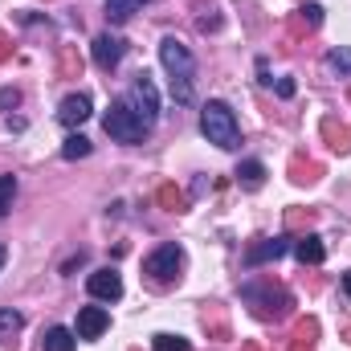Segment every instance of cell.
I'll return each instance as SVG.
<instances>
[{"mask_svg":"<svg viewBox=\"0 0 351 351\" xmlns=\"http://www.w3.org/2000/svg\"><path fill=\"white\" fill-rule=\"evenodd\" d=\"M41 351H74V331L70 327H49L41 335Z\"/></svg>","mask_w":351,"mask_h":351,"instance_id":"2e32d148","label":"cell"},{"mask_svg":"<svg viewBox=\"0 0 351 351\" xmlns=\"http://www.w3.org/2000/svg\"><path fill=\"white\" fill-rule=\"evenodd\" d=\"M298 21H302L306 29H319V25H323V4H315V0H306V4L298 8Z\"/></svg>","mask_w":351,"mask_h":351,"instance_id":"d4e9b609","label":"cell"},{"mask_svg":"<svg viewBox=\"0 0 351 351\" xmlns=\"http://www.w3.org/2000/svg\"><path fill=\"white\" fill-rule=\"evenodd\" d=\"M258 78H262L265 86H269V82H274V78H269V62H265V58H258Z\"/></svg>","mask_w":351,"mask_h":351,"instance_id":"f1b7e54d","label":"cell"},{"mask_svg":"<svg viewBox=\"0 0 351 351\" xmlns=\"http://www.w3.org/2000/svg\"><path fill=\"white\" fill-rule=\"evenodd\" d=\"M180 269H184V250L180 245H160L156 254H147L143 258V274L156 282V286H168L180 278Z\"/></svg>","mask_w":351,"mask_h":351,"instance_id":"5b68a950","label":"cell"},{"mask_svg":"<svg viewBox=\"0 0 351 351\" xmlns=\"http://www.w3.org/2000/svg\"><path fill=\"white\" fill-rule=\"evenodd\" d=\"M131 106L139 110V119L147 123V127H156V119H160V90L152 82V74L143 70V74H135V82H131Z\"/></svg>","mask_w":351,"mask_h":351,"instance_id":"8992f818","label":"cell"},{"mask_svg":"<svg viewBox=\"0 0 351 351\" xmlns=\"http://www.w3.org/2000/svg\"><path fill=\"white\" fill-rule=\"evenodd\" d=\"M12 196H16V176H0V217H8Z\"/></svg>","mask_w":351,"mask_h":351,"instance_id":"484cf974","label":"cell"},{"mask_svg":"<svg viewBox=\"0 0 351 351\" xmlns=\"http://www.w3.org/2000/svg\"><path fill=\"white\" fill-rule=\"evenodd\" d=\"M152 351H192V343H188L184 335H168V331H160V335L152 339Z\"/></svg>","mask_w":351,"mask_h":351,"instance_id":"cb8c5ba5","label":"cell"},{"mask_svg":"<svg viewBox=\"0 0 351 351\" xmlns=\"http://www.w3.org/2000/svg\"><path fill=\"white\" fill-rule=\"evenodd\" d=\"M278 98H294V82L290 78H278Z\"/></svg>","mask_w":351,"mask_h":351,"instance_id":"83f0119b","label":"cell"},{"mask_svg":"<svg viewBox=\"0 0 351 351\" xmlns=\"http://www.w3.org/2000/svg\"><path fill=\"white\" fill-rule=\"evenodd\" d=\"M8 49H12V45H8V37H4V33H0V62H4V58H8Z\"/></svg>","mask_w":351,"mask_h":351,"instance_id":"f546056e","label":"cell"},{"mask_svg":"<svg viewBox=\"0 0 351 351\" xmlns=\"http://www.w3.org/2000/svg\"><path fill=\"white\" fill-rule=\"evenodd\" d=\"M90 156V139L86 135H66V143H62V160H86Z\"/></svg>","mask_w":351,"mask_h":351,"instance_id":"44dd1931","label":"cell"},{"mask_svg":"<svg viewBox=\"0 0 351 351\" xmlns=\"http://www.w3.org/2000/svg\"><path fill=\"white\" fill-rule=\"evenodd\" d=\"M319 172H323V168H319L315 160H290V180H294V184H315Z\"/></svg>","mask_w":351,"mask_h":351,"instance_id":"ac0fdd59","label":"cell"},{"mask_svg":"<svg viewBox=\"0 0 351 351\" xmlns=\"http://www.w3.org/2000/svg\"><path fill=\"white\" fill-rule=\"evenodd\" d=\"M294 258L302 265H323L327 262V245H323V237L319 233H302L298 241H294Z\"/></svg>","mask_w":351,"mask_h":351,"instance_id":"7c38bea8","label":"cell"},{"mask_svg":"<svg viewBox=\"0 0 351 351\" xmlns=\"http://www.w3.org/2000/svg\"><path fill=\"white\" fill-rule=\"evenodd\" d=\"M90 114V94H66L62 98V106H58V119H62V127H82Z\"/></svg>","mask_w":351,"mask_h":351,"instance_id":"30bf717a","label":"cell"},{"mask_svg":"<svg viewBox=\"0 0 351 351\" xmlns=\"http://www.w3.org/2000/svg\"><path fill=\"white\" fill-rule=\"evenodd\" d=\"M123 53H127V41L119 33H98L94 37V66L98 70H114L123 62Z\"/></svg>","mask_w":351,"mask_h":351,"instance_id":"9c48e42d","label":"cell"},{"mask_svg":"<svg viewBox=\"0 0 351 351\" xmlns=\"http://www.w3.org/2000/svg\"><path fill=\"white\" fill-rule=\"evenodd\" d=\"M323 135H327V143H331L339 156H348L351 152V131L348 127H339L335 119H323Z\"/></svg>","mask_w":351,"mask_h":351,"instance_id":"e0dca14e","label":"cell"},{"mask_svg":"<svg viewBox=\"0 0 351 351\" xmlns=\"http://www.w3.org/2000/svg\"><path fill=\"white\" fill-rule=\"evenodd\" d=\"M286 250H290V233H282V237H262L258 245L245 250V269H258V265H265V262H278Z\"/></svg>","mask_w":351,"mask_h":351,"instance_id":"ba28073f","label":"cell"},{"mask_svg":"<svg viewBox=\"0 0 351 351\" xmlns=\"http://www.w3.org/2000/svg\"><path fill=\"white\" fill-rule=\"evenodd\" d=\"M343 335H348V343H351V323H348V327H343Z\"/></svg>","mask_w":351,"mask_h":351,"instance_id":"d6a6232c","label":"cell"},{"mask_svg":"<svg viewBox=\"0 0 351 351\" xmlns=\"http://www.w3.org/2000/svg\"><path fill=\"white\" fill-rule=\"evenodd\" d=\"M315 335H319V323L315 319H298V327H294V351H311L315 348Z\"/></svg>","mask_w":351,"mask_h":351,"instance_id":"ffe728a7","label":"cell"},{"mask_svg":"<svg viewBox=\"0 0 351 351\" xmlns=\"http://www.w3.org/2000/svg\"><path fill=\"white\" fill-rule=\"evenodd\" d=\"M152 0H106V21L110 25H123V21H131L139 8H147Z\"/></svg>","mask_w":351,"mask_h":351,"instance_id":"5bb4252c","label":"cell"},{"mask_svg":"<svg viewBox=\"0 0 351 351\" xmlns=\"http://www.w3.org/2000/svg\"><path fill=\"white\" fill-rule=\"evenodd\" d=\"M4 258H8V250H4V245H0V269H4Z\"/></svg>","mask_w":351,"mask_h":351,"instance_id":"1f68e13d","label":"cell"},{"mask_svg":"<svg viewBox=\"0 0 351 351\" xmlns=\"http://www.w3.org/2000/svg\"><path fill=\"white\" fill-rule=\"evenodd\" d=\"M323 66H327L331 74H339V78H351V49H348V45H339V49H331Z\"/></svg>","mask_w":351,"mask_h":351,"instance_id":"d6986e66","label":"cell"},{"mask_svg":"<svg viewBox=\"0 0 351 351\" xmlns=\"http://www.w3.org/2000/svg\"><path fill=\"white\" fill-rule=\"evenodd\" d=\"M106 327H110V315H106L102 306H82V311H78V327H74L78 339H98Z\"/></svg>","mask_w":351,"mask_h":351,"instance_id":"8fae6325","label":"cell"},{"mask_svg":"<svg viewBox=\"0 0 351 351\" xmlns=\"http://www.w3.org/2000/svg\"><path fill=\"white\" fill-rule=\"evenodd\" d=\"M78 70H82V58L74 53V45H62V53H58V74H62V78H78Z\"/></svg>","mask_w":351,"mask_h":351,"instance_id":"7402d4cb","label":"cell"},{"mask_svg":"<svg viewBox=\"0 0 351 351\" xmlns=\"http://www.w3.org/2000/svg\"><path fill=\"white\" fill-rule=\"evenodd\" d=\"M241 298L254 306V315L258 319H282L290 306H294V294L286 290V286H278V282H245L241 286Z\"/></svg>","mask_w":351,"mask_h":351,"instance_id":"277c9868","label":"cell"},{"mask_svg":"<svg viewBox=\"0 0 351 351\" xmlns=\"http://www.w3.org/2000/svg\"><path fill=\"white\" fill-rule=\"evenodd\" d=\"M16 106H21V90L4 86V90H0V110H16Z\"/></svg>","mask_w":351,"mask_h":351,"instance_id":"4316f807","label":"cell"},{"mask_svg":"<svg viewBox=\"0 0 351 351\" xmlns=\"http://www.w3.org/2000/svg\"><path fill=\"white\" fill-rule=\"evenodd\" d=\"M343 294H348V298H351V269H348V274H343Z\"/></svg>","mask_w":351,"mask_h":351,"instance_id":"4dcf8cb0","label":"cell"},{"mask_svg":"<svg viewBox=\"0 0 351 351\" xmlns=\"http://www.w3.org/2000/svg\"><path fill=\"white\" fill-rule=\"evenodd\" d=\"M86 290L94 298H102V302H119L123 298V278H119V269L102 265V269H94L86 278Z\"/></svg>","mask_w":351,"mask_h":351,"instance_id":"52a82bcc","label":"cell"},{"mask_svg":"<svg viewBox=\"0 0 351 351\" xmlns=\"http://www.w3.org/2000/svg\"><path fill=\"white\" fill-rule=\"evenodd\" d=\"M160 62L172 78V98L180 106H188L192 102V82H196V58L188 53V45L180 37H164L160 41Z\"/></svg>","mask_w":351,"mask_h":351,"instance_id":"6da1fadb","label":"cell"},{"mask_svg":"<svg viewBox=\"0 0 351 351\" xmlns=\"http://www.w3.org/2000/svg\"><path fill=\"white\" fill-rule=\"evenodd\" d=\"M102 127H106V135H110L114 143H143L147 131H152V127L139 119V110L131 106V98H114L110 110L102 114Z\"/></svg>","mask_w":351,"mask_h":351,"instance_id":"3957f363","label":"cell"},{"mask_svg":"<svg viewBox=\"0 0 351 351\" xmlns=\"http://www.w3.org/2000/svg\"><path fill=\"white\" fill-rule=\"evenodd\" d=\"M156 200H160L164 208H172V213H184V208H188V200H184V192H180L176 184H160V192H156Z\"/></svg>","mask_w":351,"mask_h":351,"instance_id":"603a6c76","label":"cell"},{"mask_svg":"<svg viewBox=\"0 0 351 351\" xmlns=\"http://www.w3.org/2000/svg\"><path fill=\"white\" fill-rule=\"evenodd\" d=\"M25 327V315L21 311H0V351L16 348V331Z\"/></svg>","mask_w":351,"mask_h":351,"instance_id":"4fadbf2b","label":"cell"},{"mask_svg":"<svg viewBox=\"0 0 351 351\" xmlns=\"http://www.w3.org/2000/svg\"><path fill=\"white\" fill-rule=\"evenodd\" d=\"M200 131H204V139H208V143H217L221 152H237V147H241L237 114H233L221 98L204 102V110H200Z\"/></svg>","mask_w":351,"mask_h":351,"instance_id":"7a4b0ae2","label":"cell"},{"mask_svg":"<svg viewBox=\"0 0 351 351\" xmlns=\"http://www.w3.org/2000/svg\"><path fill=\"white\" fill-rule=\"evenodd\" d=\"M237 184H241L245 192H258L265 184V164L262 160H245V164L237 168Z\"/></svg>","mask_w":351,"mask_h":351,"instance_id":"9a60e30c","label":"cell"}]
</instances>
